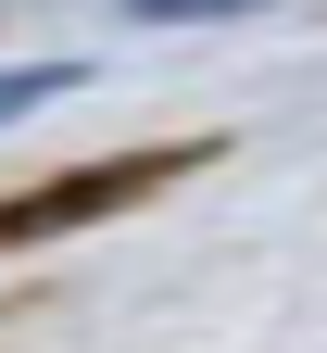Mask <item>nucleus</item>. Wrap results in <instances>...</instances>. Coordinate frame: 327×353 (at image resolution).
Returning a JSON list of instances; mask_svg holds the SVG:
<instances>
[{"label": "nucleus", "instance_id": "f257e3e1", "mask_svg": "<svg viewBox=\"0 0 327 353\" xmlns=\"http://www.w3.org/2000/svg\"><path fill=\"white\" fill-rule=\"evenodd\" d=\"M176 164H189V152H114L88 176H38V190L0 202V240H51V228H88V214H114V202H151Z\"/></svg>", "mask_w": 327, "mask_h": 353}, {"label": "nucleus", "instance_id": "7ed1b4c3", "mask_svg": "<svg viewBox=\"0 0 327 353\" xmlns=\"http://www.w3.org/2000/svg\"><path fill=\"white\" fill-rule=\"evenodd\" d=\"M126 13H151V26H176V13H252V0H126Z\"/></svg>", "mask_w": 327, "mask_h": 353}, {"label": "nucleus", "instance_id": "f03ea898", "mask_svg": "<svg viewBox=\"0 0 327 353\" xmlns=\"http://www.w3.org/2000/svg\"><path fill=\"white\" fill-rule=\"evenodd\" d=\"M63 88H76V63H0V126L38 114V101H63Z\"/></svg>", "mask_w": 327, "mask_h": 353}]
</instances>
